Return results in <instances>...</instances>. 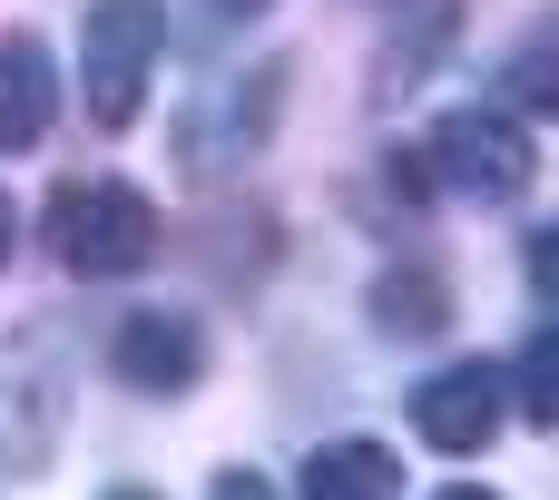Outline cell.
I'll list each match as a JSON object with an SVG mask.
<instances>
[{"instance_id": "6da1fadb", "label": "cell", "mask_w": 559, "mask_h": 500, "mask_svg": "<svg viewBox=\"0 0 559 500\" xmlns=\"http://www.w3.org/2000/svg\"><path fill=\"white\" fill-rule=\"evenodd\" d=\"M49 246H59L69 275L108 285V275L157 265L167 226H157V197H147V187H128V177H88V187H59V197H49Z\"/></svg>"}, {"instance_id": "7a4b0ae2", "label": "cell", "mask_w": 559, "mask_h": 500, "mask_svg": "<svg viewBox=\"0 0 559 500\" xmlns=\"http://www.w3.org/2000/svg\"><path fill=\"white\" fill-rule=\"evenodd\" d=\"M167 49V0H88L79 20V88L98 128H128L147 108V69Z\"/></svg>"}, {"instance_id": "3957f363", "label": "cell", "mask_w": 559, "mask_h": 500, "mask_svg": "<svg viewBox=\"0 0 559 500\" xmlns=\"http://www.w3.org/2000/svg\"><path fill=\"white\" fill-rule=\"evenodd\" d=\"M423 157H432V177H442V187H462V197H481V206H511V197H531V177H540L531 128H521L511 108H491V98L442 108Z\"/></svg>"}, {"instance_id": "277c9868", "label": "cell", "mask_w": 559, "mask_h": 500, "mask_svg": "<svg viewBox=\"0 0 559 500\" xmlns=\"http://www.w3.org/2000/svg\"><path fill=\"white\" fill-rule=\"evenodd\" d=\"M108 373H118L128 393H197V383H206V334H197V314H167V305L128 314L118 344H108Z\"/></svg>"}, {"instance_id": "5b68a950", "label": "cell", "mask_w": 559, "mask_h": 500, "mask_svg": "<svg viewBox=\"0 0 559 500\" xmlns=\"http://www.w3.org/2000/svg\"><path fill=\"white\" fill-rule=\"evenodd\" d=\"M413 432L452 462H472L491 432H501V364H452L413 393Z\"/></svg>"}, {"instance_id": "8992f818", "label": "cell", "mask_w": 559, "mask_h": 500, "mask_svg": "<svg viewBox=\"0 0 559 500\" xmlns=\"http://www.w3.org/2000/svg\"><path fill=\"white\" fill-rule=\"evenodd\" d=\"M49 118H59L49 39H39V29H10V39H0V147H39Z\"/></svg>"}, {"instance_id": "52a82bcc", "label": "cell", "mask_w": 559, "mask_h": 500, "mask_svg": "<svg viewBox=\"0 0 559 500\" xmlns=\"http://www.w3.org/2000/svg\"><path fill=\"white\" fill-rule=\"evenodd\" d=\"M305 500H403V462L383 442H324L305 452Z\"/></svg>"}, {"instance_id": "ba28073f", "label": "cell", "mask_w": 559, "mask_h": 500, "mask_svg": "<svg viewBox=\"0 0 559 500\" xmlns=\"http://www.w3.org/2000/svg\"><path fill=\"white\" fill-rule=\"evenodd\" d=\"M373 324L403 334V344H432V334L452 324V275H432V265H393V275H373Z\"/></svg>"}, {"instance_id": "9c48e42d", "label": "cell", "mask_w": 559, "mask_h": 500, "mask_svg": "<svg viewBox=\"0 0 559 500\" xmlns=\"http://www.w3.org/2000/svg\"><path fill=\"white\" fill-rule=\"evenodd\" d=\"M501 383H521V422H559V344L550 334H531V354H521V373H501Z\"/></svg>"}, {"instance_id": "30bf717a", "label": "cell", "mask_w": 559, "mask_h": 500, "mask_svg": "<svg viewBox=\"0 0 559 500\" xmlns=\"http://www.w3.org/2000/svg\"><path fill=\"white\" fill-rule=\"evenodd\" d=\"M511 69H521V98H531V108H540V98H550V39H531V49H521V59H511Z\"/></svg>"}, {"instance_id": "8fae6325", "label": "cell", "mask_w": 559, "mask_h": 500, "mask_svg": "<svg viewBox=\"0 0 559 500\" xmlns=\"http://www.w3.org/2000/svg\"><path fill=\"white\" fill-rule=\"evenodd\" d=\"M206 500H275V481H265V472H216Z\"/></svg>"}, {"instance_id": "7c38bea8", "label": "cell", "mask_w": 559, "mask_h": 500, "mask_svg": "<svg viewBox=\"0 0 559 500\" xmlns=\"http://www.w3.org/2000/svg\"><path fill=\"white\" fill-rule=\"evenodd\" d=\"M20 255V206H10V187H0V265Z\"/></svg>"}, {"instance_id": "4fadbf2b", "label": "cell", "mask_w": 559, "mask_h": 500, "mask_svg": "<svg viewBox=\"0 0 559 500\" xmlns=\"http://www.w3.org/2000/svg\"><path fill=\"white\" fill-rule=\"evenodd\" d=\"M442 500H501V491H472V481H462V491H442Z\"/></svg>"}, {"instance_id": "5bb4252c", "label": "cell", "mask_w": 559, "mask_h": 500, "mask_svg": "<svg viewBox=\"0 0 559 500\" xmlns=\"http://www.w3.org/2000/svg\"><path fill=\"white\" fill-rule=\"evenodd\" d=\"M216 10H226V20H236V10H265V0H216Z\"/></svg>"}, {"instance_id": "9a60e30c", "label": "cell", "mask_w": 559, "mask_h": 500, "mask_svg": "<svg viewBox=\"0 0 559 500\" xmlns=\"http://www.w3.org/2000/svg\"><path fill=\"white\" fill-rule=\"evenodd\" d=\"M108 500H147V491H108Z\"/></svg>"}]
</instances>
